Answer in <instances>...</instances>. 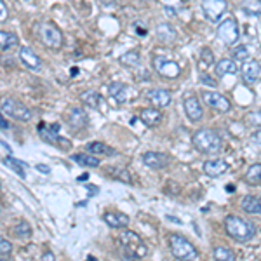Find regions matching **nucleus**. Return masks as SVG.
I'll use <instances>...</instances> for the list:
<instances>
[{"instance_id": "nucleus-25", "label": "nucleus", "mask_w": 261, "mask_h": 261, "mask_svg": "<svg viewBox=\"0 0 261 261\" xmlns=\"http://www.w3.org/2000/svg\"><path fill=\"white\" fill-rule=\"evenodd\" d=\"M72 160L77 162L79 165H84V167H100L101 160L98 157H94L93 153H89V151H86V153H75L72 155Z\"/></svg>"}, {"instance_id": "nucleus-50", "label": "nucleus", "mask_w": 261, "mask_h": 261, "mask_svg": "<svg viewBox=\"0 0 261 261\" xmlns=\"http://www.w3.org/2000/svg\"><path fill=\"white\" fill-rule=\"evenodd\" d=\"M2 148H3V151H7V153L10 155V146H9V144L5 143V141H2Z\"/></svg>"}, {"instance_id": "nucleus-11", "label": "nucleus", "mask_w": 261, "mask_h": 261, "mask_svg": "<svg viewBox=\"0 0 261 261\" xmlns=\"http://www.w3.org/2000/svg\"><path fill=\"white\" fill-rule=\"evenodd\" d=\"M66 124H68V128L72 130H80L87 128L89 117H87V114L80 107H72L68 110V114H66Z\"/></svg>"}, {"instance_id": "nucleus-46", "label": "nucleus", "mask_w": 261, "mask_h": 261, "mask_svg": "<svg viewBox=\"0 0 261 261\" xmlns=\"http://www.w3.org/2000/svg\"><path fill=\"white\" fill-rule=\"evenodd\" d=\"M164 9H165V14H167V16L176 17V10H172V7H164Z\"/></svg>"}, {"instance_id": "nucleus-17", "label": "nucleus", "mask_w": 261, "mask_h": 261, "mask_svg": "<svg viewBox=\"0 0 261 261\" xmlns=\"http://www.w3.org/2000/svg\"><path fill=\"white\" fill-rule=\"evenodd\" d=\"M204 172L209 178H218V176L225 174L228 171V162H225L223 158H213V160L204 162Z\"/></svg>"}, {"instance_id": "nucleus-4", "label": "nucleus", "mask_w": 261, "mask_h": 261, "mask_svg": "<svg viewBox=\"0 0 261 261\" xmlns=\"http://www.w3.org/2000/svg\"><path fill=\"white\" fill-rule=\"evenodd\" d=\"M169 248H171L172 256L179 261H188V260L199 258L197 249L193 248L192 242H190L188 239L183 237V235H178V234L169 235Z\"/></svg>"}, {"instance_id": "nucleus-37", "label": "nucleus", "mask_w": 261, "mask_h": 261, "mask_svg": "<svg viewBox=\"0 0 261 261\" xmlns=\"http://www.w3.org/2000/svg\"><path fill=\"white\" fill-rule=\"evenodd\" d=\"M234 59L235 61H248L249 59V49L246 45H239V47L234 49Z\"/></svg>"}, {"instance_id": "nucleus-12", "label": "nucleus", "mask_w": 261, "mask_h": 261, "mask_svg": "<svg viewBox=\"0 0 261 261\" xmlns=\"http://www.w3.org/2000/svg\"><path fill=\"white\" fill-rule=\"evenodd\" d=\"M202 100L206 101L207 107H211L216 112H221V114H228V112L232 110L230 100H227V98L220 93H204Z\"/></svg>"}, {"instance_id": "nucleus-31", "label": "nucleus", "mask_w": 261, "mask_h": 261, "mask_svg": "<svg viewBox=\"0 0 261 261\" xmlns=\"http://www.w3.org/2000/svg\"><path fill=\"white\" fill-rule=\"evenodd\" d=\"M242 10L249 16L260 17L261 16V0H244L242 2Z\"/></svg>"}, {"instance_id": "nucleus-20", "label": "nucleus", "mask_w": 261, "mask_h": 261, "mask_svg": "<svg viewBox=\"0 0 261 261\" xmlns=\"http://www.w3.org/2000/svg\"><path fill=\"white\" fill-rule=\"evenodd\" d=\"M214 70H216L218 77H225V75H234V73H237L239 66H237V63H235V59L223 58L214 65Z\"/></svg>"}, {"instance_id": "nucleus-8", "label": "nucleus", "mask_w": 261, "mask_h": 261, "mask_svg": "<svg viewBox=\"0 0 261 261\" xmlns=\"http://www.w3.org/2000/svg\"><path fill=\"white\" fill-rule=\"evenodd\" d=\"M218 37L227 45H234L239 40V24L234 16H228L227 19L218 24Z\"/></svg>"}, {"instance_id": "nucleus-34", "label": "nucleus", "mask_w": 261, "mask_h": 261, "mask_svg": "<svg viewBox=\"0 0 261 261\" xmlns=\"http://www.w3.org/2000/svg\"><path fill=\"white\" fill-rule=\"evenodd\" d=\"M214 260L218 261H234L235 260V253L232 251L230 248H225V246H220L213 251Z\"/></svg>"}, {"instance_id": "nucleus-40", "label": "nucleus", "mask_w": 261, "mask_h": 261, "mask_svg": "<svg viewBox=\"0 0 261 261\" xmlns=\"http://www.w3.org/2000/svg\"><path fill=\"white\" fill-rule=\"evenodd\" d=\"M200 84H206V86H211V87H216V80L211 79L207 73H202L200 75Z\"/></svg>"}, {"instance_id": "nucleus-1", "label": "nucleus", "mask_w": 261, "mask_h": 261, "mask_svg": "<svg viewBox=\"0 0 261 261\" xmlns=\"http://www.w3.org/2000/svg\"><path fill=\"white\" fill-rule=\"evenodd\" d=\"M192 143L197 148V151L204 155H216L223 148V141H221L220 134L213 129H199L193 132Z\"/></svg>"}, {"instance_id": "nucleus-49", "label": "nucleus", "mask_w": 261, "mask_h": 261, "mask_svg": "<svg viewBox=\"0 0 261 261\" xmlns=\"http://www.w3.org/2000/svg\"><path fill=\"white\" fill-rule=\"evenodd\" d=\"M136 33L137 35H146V30H144V28H141L139 24H136Z\"/></svg>"}, {"instance_id": "nucleus-47", "label": "nucleus", "mask_w": 261, "mask_h": 261, "mask_svg": "<svg viewBox=\"0 0 261 261\" xmlns=\"http://www.w3.org/2000/svg\"><path fill=\"white\" fill-rule=\"evenodd\" d=\"M100 2H101V5L110 7V5H114V3H115V0H100Z\"/></svg>"}, {"instance_id": "nucleus-30", "label": "nucleus", "mask_w": 261, "mask_h": 261, "mask_svg": "<svg viewBox=\"0 0 261 261\" xmlns=\"http://www.w3.org/2000/svg\"><path fill=\"white\" fill-rule=\"evenodd\" d=\"M246 183L248 185H260L261 183V164H253L246 172Z\"/></svg>"}, {"instance_id": "nucleus-23", "label": "nucleus", "mask_w": 261, "mask_h": 261, "mask_svg": "<svg viewBox=\"0 0 261 261\" xmlns=\"http://www.w3.org/2000/svg\"><path fill=\"white\" fill-rule=\"evenodd\" d=\"M80 101L84 105H87V107L94 108V110H100L103 107V98L96 91H86V93H82L80 94Z\"/></svg>"}, {"instance_id": "nucleus-24", "label": "nucleus", "mask_w": 261, "mask_h": 261, "mask_svg": "<svg viewBox=\"0 0 261 261\" xmlns=\"http://www.w3.org/2000/svg\"><path fill=\"white\" fill-rule=\"evenodd\" d=\"M157 38L164 44H171L176 40V30L172 28V24L169 23H160L157 26Z\"/></svg>"}, {"instance_id": "nucleus-43", "label": "nucleus", "mask_w": 261, "mask_h": 261, "mask_svg": "<svg viewBox=\"0 0 261 261\" xmlns=\"http://www.w3.org/2000/svg\"><path fill=\"white\" fill-rule=\"evenodd\" d=\"M87 190H89V195H98L100 193V188L96 185H87Z\"/></svg>"}, {"instance_id": "nucleus-38", "label": "nucleus", "mask_w": 261, "mask_h": 261, "mask_svg": "<svg viewBox=\"0 0 261 261\" xmlns=\"http://www.w3.org/2000/svg\"><path fill=\"white\" fill-rule=\"evenodd\" d=\"M10 253H12V246H10V242L7 241V239H2V241H0V258L7 260L10 256Z\"/></svg>"}, {"instance_id": "nucleus-2", "label": "nucleus", "mask_w": 261, "mask_h": 261, "mask_svg": "<svg viewBox=\"0 0 261 261\" xmlns=\"http://www.w3.org/2000/svg\"><path fill=\"white\" fill-rule=\"evenodd\" d=\"M119 242H121V248L126 260H139L148 255L146 244H144L143 239H141L136 232H129V230L121 232Z\"/></svg>"}, {"instance_id": "nucleus-9", "label": "nucleus", "mask_w": 261, "mask_h": 261, "mask_svg": "<svg viewBox=\"0 0 261 261\" xmlns=\"http://www.w3.org/2000/svg\"><path fill=\"white\" fill-rule=\"evenodd\" d=\"M153 70L158 73L160 77L164 79H169V80H174L176 77L181 73V68H179L178 63L171 61V59L164 58V56H155L153 58Z\"/></svg>"}, {"instance_id": "nucleus-15", "label": "nucleus", "mask_w": 261, "mask_h": 261, "mask_svg": "<svg viewBox=\"0 0 261 261\" xmlns=\"http://www.w3.org/2000/svg\"><path fill=\"white\" fill-rule=\"evenodd\" d=\"M146 100L155 108H165L171 103V91L167 89H150L146 93Z\"/></svg>"}, {"instance_id": "nucleus-5", "label": "nucleus", "mask_w": 261, "mask_h": 261, "mask_svg": "<svg viewBox=\"0 0 261 261\" xmlns=\"http://www.w3.org/2000/svg\"><path fill=\"white\" fill-rule=\"evenodd\" d=\"M38 40L49 49H61L63 45V33L56 24L52 23H40L37 26Z\"/></svg>"}, {"instance_id": "nucleus-3", "label": "nucleus", "mask_w": 261, "mask_h": 261, "mask_svg": "<svg viewBox=\"0 0 261 261\" xmlns=\"http://www.w3.org/2000/svg\"><path fill=\"white\" fill-rule=\"evenodd\" d=\"M225 230L237 242H249L251 239H255L256 235L255 225L242 220V218L239 216H234V214L225 218Z\"/></svg>"}, {"instance_id": "nucleus-18", "label": "nucleus", "mask_w": 261, "mask_h": 261, "mask_svg": "<svg viewBox=\"0 0 261 261\" xmlns=\"http://www.w3.org/2000/svg\"><path fill=\"white\" fill-rule=\"evenodd\" d=\"M139 121L146 128H157L162 122V114L158 112V108H144L139 114Z\"/></svg>"}, {"instance_id": "nucleus-14", "label": "nucleus", "mask_w": 261, "mask_h": 261, "mask_svg": "<svg viewBox=\"0 0 261 261\" xmlns=\"http://www.w3.org/2000/svg\"><path fill=\"white\" fill-rule=\"evenodd\" d=\"M141 160L150 169H165L171 162V158H169V155L160 153V151H146V153H143Z\"/></svg>"}, {"instance_id": "nucleus-41", "label": "nucleus", "mask_w": 261, "mask_h": 261, "mask_svg": "<svg viewBox=\"0 0 261 261\" xmlns=\"http://www.w3.org/2000/svg\"><path fill=\"white\" fill-rule=\"evenodd\" d=\"M7 17V7H5V2L0 0V21H5Z\"/></svg>"}, {"instance_id": "nucleus-45", "label": "nucleus", "mask_w": 261, "mask_h": 261, "mask_svg": "<svg viewBox=\"0 0 261 261\" xmlns=\"http://www.w3.org/2000/svg\"><path fill=\"white\" fill-rule=\"evenodd\" d=\"M42 260H44V261H52V260H54V255H52V253H44V255H42Z\"/></svg>"}, {"instance_id": "nucleus-48", "label": "nucleus", "mask_w": 261, "mask_h": 261, "mask_svg": "<svg viewBox=\"0 0 261 261\" xmlns=\"http://www.w3.org/2000/svg\"><path fill=\"white\" fill-rule=\"evenodd\" d=\"M0 126H2V130L9 129V122H7L5 119H0Z\"/></svg>"}, {"instance_id": "nucleus-22", "label": "nucleus", "mask_w": 261, "mask_h": 261, "mask_svg": "<svg viewBox=\"0 0 261 261\" xmlns=\"http://www.w3.org/2000/svg\"><path fill=\"white\" fill-rule=\"evenodd\" d=\"M241 207L248 214H261V199L255 195H246L241 200Z\"/></svg>"}, {"instance_id": "nucleus-7", "label": "nucleus", "mask_w": 261, "mask_h": 261, "mask_svg": "<svg viewBox=\"0 0 261 261\" xmlns=\"http://www.w3.org/2000/svg\"><path fill=\"white\" fill-rule=\"evenodd\" d=\"M44 128H45L44 124L38 126V134H40V137L45 141V143L56 144V146H59V150H70V148H72V143L59 134V124H52V126H49L47 129H44Z\"/></svg>"}, {"instance_id": "nucleus-6", "label": "nucleus", "mask_w": 261, "mask_h": 261, "mask_svg": "<svg viewBox=\"0 0 261 261\" xmlns=\"http://www.w3.org/2000/svg\"><path fill=\"white\" fill-rule=\"evenodd\" d=\"M2 112L10 119H16V121L21 122H30L33 114H31L30 108H26L23 103L12 100V98H7V100H2Z\"/></svg>"}, {"instance_id": "nucleus-51", "label": "nucleus", "mask_w": 261, "mask_h": 261, "mask_svg": "<svg viewBox=\"0 0 261 261\" xmlns=\"http://www.w3.org/2000/svg\"><path fill=\"white\" fill-rule=\"evenodd\" d=\"M225 190H227L228 193H234L235 192V185H227L225 186Z\"/></svg>"}, {"instance_id": "nucleus-13", "label": "nucleus", "mask_w": 261, "mask_h": 261, "mask_svg": "<svg viewBox=\"0 0 261 261\" xmlns=\"http://www.w3.org/2000/svg\"><path fill=\"white\" fill-rule=\"evenodd\" d=\"M183 107H185V114L188 117V121L192 122H200L204 117V112H202V107H200V101L197 96L190 94V96H185L183 100Z\"/></svg>"}, {"instance_id": "nucleus-29", "label": "nucleus", "mask_w": 261, "mask_h": 261, "mask_svg": "<svg viewBox=\"0 0 261 261\" xmlns=\"http://www.w3.org/2000/svg\"><path fill=\"white\" fill-rule=\"evenodd\" d=\"M17 37L14 33H10V31H2L0 33V49L2 51H10L12 47H16L17 45Z\"/></svg>"}, {"instance_id": "nucleus-19", "label": "nucleus", "mask_w": 261, "mask_h": 261, "mask_svg": "<svg viewBox=\"0 0 261 261\" xmlns=\"http://www.w3.org/2000/svg\"><path fill=\"white\" fill-rule=\"evenodd\" d=\"M108 94L114 98L117 103H126L129 98V87L124 82H112L108 86Z\"/></svg>"}, {"instance_id": "nucleus-28", "label": "nucleus", "mask_w": 261, "mask_h": 261, "mask_svg": "<svg viewBox=\"0 0 261 261\" xmlns=\"http://www.w3.org/2000/svg\"><path fill=\"white\" fill-rule=\"evenodd\" d=\"M2 162H3V165H5V167L12 169V171L16 172V174L19 176L21 179L26 178V172H24V167H26V164H24V162L17 160V158L10 157V155H7V157H3V160H2Z\"/></svg>"}, {"instance_id": "nucleus-26", "label": "nucleus", "mask_w": 261, "mask_h": 261, "mask_svg": "<svg viewBox=\"0 0 261 261\" xmlns=\"http://www.w3.org/2000/svg\"><path fill=\"white\" fill-rule=\"evenodd\" d=\"M86 151H89V153H93V155H107V157L117 155V150H114V148L108 146V144H105V143H100V141L89 143L86 146Z\"/></svg>"}, {"instance_id": "nucleus-53", "label": "nucleus", "mask_w": 261, "mask_h": 261, "mask_svg": "<svg viewBox=\"0 0 261 261\" xmlns=\"http://www.w3.org/2000/svg\"><path fill=\"white\" fill-rule=\"evenodd\" d=\"M79 73V68H72V75H77Z\"/></svg>"}, {"instance_id": "nucleus-44", "label": "nucleus", "mask_w": 261, "mask_h": 261, "mask_svg": "<svg viewBox=\"0 0 261 261\" xmlns=\"http://www.w3.org/2000/svg\"><path fill=\"white\" fill-rule=\"evenodd\" d=\"M35 169H37V171H40V172H45V174H49V167H47V165H44V164H38Z\"/></svg>"}, {"instance_id": "nucleus-36", "label": "nucleus", "mask_w": 261, "mask_h": 261, "mask_svg": "<svg viewBox=\"0 0 261 261\" xmlns=\"http://www.w3.org/2000/svg\"><path fill=\"white\" fill-rule=\"evenodd\" d=\"M12 234L16 235L17 239H28L31 235V227L26 223V221H21V223L12 227Z\"/></svg>"}, {"instance_id": "nucleus-16", "label": "nucleus", "mask_w": 261, "mask_h": 261, "mask_svg": "<svg viewBox=\"0 0 261 261\" xmlns=\"http://www.w3.org/2000/svg\"><path fill=\"white\" fill-rule=\"evenodd\" d=\"M19 59L28 70H31V72H40L42 70V59L38 58L30 47L19 49Z\"/></svg>"}, {"instance_id": "nucleus-33", "label": "nucleus", "mask_w": 261, "mask_h": 261, "mask_svg": "<svg viewBox=\"0 0 261 261\" xmlns=\"http://www.w3.org/2000/svg\"><path fill=\"white\" fill-rule=\"evenodd\" d=\"M108 174H110L112 179H117V181H122V183H126V185H129V183L132 181V178H130V172L128 171V169L110 167V169H108Z\"/></svg>"}, {"instance_id": "nucleus-35", "label": "nucleus", "mask_w": 261, "mask_h": 261, "mask_svg": "<svg viewBox=\"0 0 261 261\" xmlns=\"http://www.w3.org/2000/svg\"><path fill=\"white\" fill-rule=\"evenodd\" d=\"M214 65V54L209 47H204L200 51V68L202 70H207Z\"/></svg>"}, {"instance_id": "nucleus-42", "label": "nucleus", "mask_w": 261, "mask_h": 261, "mask_svg": "<svg viewBox=\"0 0 261 261\" xmlns=\"http://www.w3.org/2000/svg\"><path fill=\"white\" fill-rule=\"evenodd\" d=\"M251 139L255 141V143H258V144H261V129H258V130H255V132L251 134Z\"/></svg>"}, {"instance_id": "nucleus-32", "label": "nucleus", "mask_w": 261, "mask_h": 261, "mask_svg": "<svg viewBox=\"0 0 261 261\" xmlns=\"http://www.w3.org/2000/svg\"><path fill=\"white\" fill-rule=\"evenodd\" d=\"M139 52L137 51H128L126 54H122L121 58H119V63H121L122 66H128V68H130V66H137L139 65Z\"/></svg>"}, {"instance_id": "nucleus-10", "label": "nucleus", "mask_w": 261, "mask_h": 261, "mask_svg": "<svg viewBox=\"0 0 261 261\" xmlns=\"http://www.w3.org/2000/svg\"><path fill=\"white\" fill-rule=\"evenodd\" d=\"M225 10H227V0H204L202 2V12L211 23H220Z\"/></svg>"}, {"instance_id": "nucleus-21", "label": "nucleus", "mask_w": 261, "mask_h": 261, "mask_svg": "<svg viewBox=\"0 0 261 261\" xmlns=\"http://www.w3.org/2000/svg\"><path fill=\"white\" fill-rule=\"evenodd\" d=\"M105 223L112 228H126L129 225V218L128 214H122V213H107L103 216Z\"/></svg>"}, {"instance_id": "nucleus-27", "label": "nucleus", "mask_w": 261, "mask_h": 261, "mask_svg": "<svg viewBox=\"0 0 261 261\" xmlns=\"http://www.w3.org/2000/svg\"><path fill=\"white\" fill-rule=\"evenodd\" d=\"M261 73V65L258 61H248L242 68V75H244V80L246 82H255L256 79L260 77Z\"/></svg>"}, {"instance_id": "nucleus-52", "label": "nucleus", "mask_w": 261, "mask_h": 261, "mask_svg": "<svg viewBox=\"0 0 261 261\" xmlns=\"http://www.w3.org/2000/svg\"><path fill=\"white\" fill-rule=\"evenodd\" d=\"M87 178H89V174H82V176H79L77 179H79V181H86Z\"/></svg>"}, {"instance_id": "nucleus-39", "label": "nucleus", "mask_w": 261, "mask_h": 261, "mask_svg": "<svg viewBox=\"0 0 261 261\" xmlns=\"http://www.w3.org/2000/svg\"><path fill=\"white\" fill-rule=\"evenodd\" d=\"M248 126H255V128H261V112H251V114L246 117Z\"/></svg>"}]
</instances>
